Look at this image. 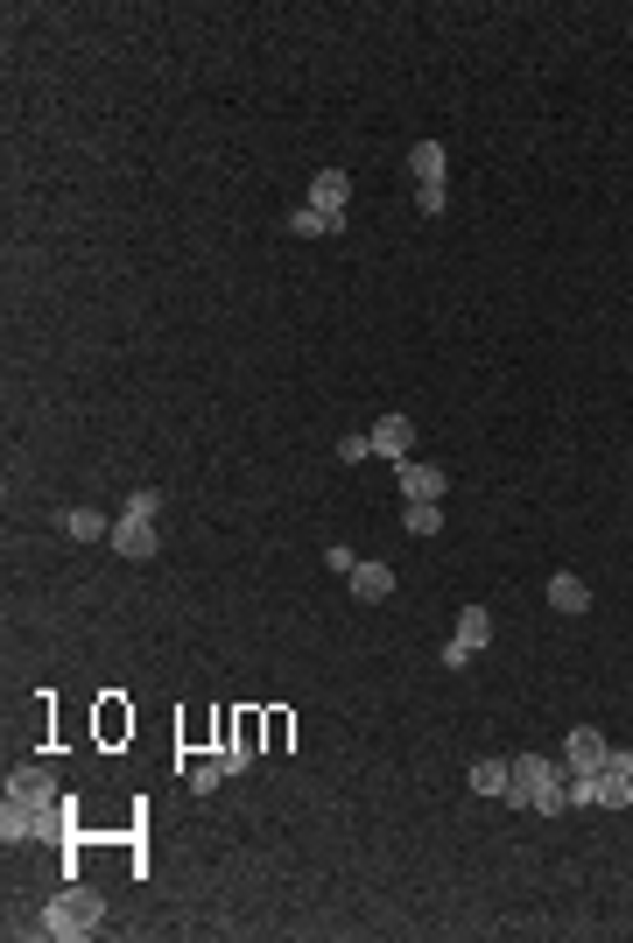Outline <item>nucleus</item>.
<instances>
[{"instance_id":"14","label":"nucleus","mask_w":633,"mask_h":943,"mask_svg":"<svg viewBox=\"0 0 633 943\" xmlns=\"http://www.w3.org/2000/svg\"><path fill=\"white\" fill-rule=\"evenodd\" d=\"M36 824H42V810H28V803L8 796V810H0V837H8V845H22V837H36Z\"/></svg>"},{"instance_id":"10","label":"nucleus","mask_w":633,"mask_h":943,"mask_svg":"<svg viewBox=\"0 0 633 943\" xmlns=\"http://www.w3.org/2000/svg\"><path fill=\"white\" fill-rule=\"evenodd\" d=\"M57 529H64L71 543H99V535H113V521H105L99 507H64V514H57Z\"/></svg>"},{"instance_id":"12","label":"nucleus","mask_w":633,"mask_h":943,"mask_svg":"<svg viewBox=\"0 0 633 943\" xmlns=\"http://www.w3.org/2000/svg\"><path fill=\"white\" fill-rule=\"evenodd\" d=\"M549 606L556 612H592V585H584L578 571H556L549 578Z\"/></svg>"},{"instance_id":"3","label":"nucleus","mask_w":633,"mask_h":943,"mask_svg":"<svg viewBox=\"0 0 633 943\" xmlns=\"http://www.w3.org/2000/svg\"><path fill=\"white\" fill-rule=\"evenodd\" d=\"M8 796L28 803V810H50V803H64V789H57V774L42 768V760H28V768L8 774Z\"/></svg>"},{"instance_id":"8","label":"nucleus","mask_w":633,"mask_h":943,"mask_svg":"<svg viewBox=\"0 0 633 943\" xmlns=\"http://www.w3.org/2000/svg\"><path fill=\"white\" fill-rule=\"evenodd\" d=\"M367 437H373V451H381V458H395V466H401V458H409V444H415V423H409V415H381Z\"/></svg>"},{"instance_id":"7","label":"nucleus","mask_w":633,"mask_h":943,"mask_svg":"<svg viewBox=\"0 0 633 943\" xmlns=\"http://www.w3.org/2000/svg\"><path fill=\"white\" fill-rule=\"evenodd\" d=\"M401 500H444L450 493V472L444 466H415V458H401Z\"/></svg>"},{"instance_id":"9","label":"nucleus","mask_w":633,"mask_h":943,"mask_svg":"<svg viewBox=\"0 0 633 943\" xmlns=\"http://www.w3.org/2000/svg\"><path fill=\"white\" fill-rule=\"evenodd\" d=\"M345 198H352V176L345 170H316V184H310V204L324 219H345Z\"/></svg>"},{"instance_id":"13","label":"nucleus","mask_w":633,"mask_h":943,"mask_svg":"<svg viewBox=\"0 0 633 943\" xmlns=\"http://www.w3.org/2000/svg\"><path fill=\"white\" fill-rule=\"evenodd\" d=\"M289 233H296V239H338L345 219H324L316 204H296V212H289Z\"/></svg>"},{"instance_id":"16","label":"nucleus","mask_w":633,"mask_h":943,"mask_svg":"<svg viewBox=\"0 0 633 943\" xmlns=\"http://www.w3.org/2000/svg\"><path fill=\"white\" fill-rule=\"evenodd\" d=\"M472 796H507V760H472Z\"/></svg>"},{"instance_id":"17","label":"nucleus","mask_w":633,"mask_h":943,"mask_svg":"<svg viewBox=\"0 0 633 943\" xmlns=\"http://www.w3.org/2000/svg\"><path fill=\"white\" fill-rule=\"evenodd\" d=\"M444 529V500H409V535H436Z\"/></svg>"},{"instance_id":"11","label":"nucleus","mask_w":633,"mask_h":943,"mask_svg":"<svg viewBox=\"0 0 633 943\" xmlns=\"http://www.w3.org/2000/svg\"><path fill=\"white\" fill-rule=\"evenodd\" d=\"M387 592H395V571H387V563H352V598L359 606H381Z\"/></svg>"},{"instance_id":"5","label":"nucleus","mask_w":633,"mask_h":943,"mask_svg":"<svg viewBox=\"0 0 633 943\" xmlns=\"http://www.w3.org/2000/svg\"><path fill=\"white\" fill-rule=\"evenodd\" d=\"M113 549H120V557H134V563L156 557V514H134V507H127V514L113 521Z\"/></svg>"},{"instance_id":"19","label":"nucleus","mask_w":633,"mask_h":943,"mask_svg":"<svg viewBox=\"0 0 633 943\" xmlns=\"http://www.w3.org/2000/svg\"><path fill=\"white\" fill-rule=\"evenodd\" d=\"M324 563H331V571H338V578H352V563H359V557H352V549H345V543H331V549H324Z\"/></svg>"},{"instance_id":"2","label":"nucleus","mask_w":633,"mask_h":943,"mask_svg":"<svg viewBox=\"0 0 633 943\" xmlns=\"http://www.w3.org/2000/svg\"><path fill=\"white\" fill-rule=\"evenodd\" d=\"M409 176H415V204L422 212H444V141H415L409 148Z\"/></svg>"},{"instance_id":"4","label":"nucleus","mask_w":633,"mask_h":943,"mask_svg":"<svg viewBox=\"0 0 633 943\" xmlns=\"http://www.w3.org/2000/svg\"><path fill=\"white\" fill-rule=\"evenodd\" d=\"M606 754H612V746H606V732H598V725H570L563 732V768L570 774H598V768H606Z\"/></svg>"},{"instance_id":"20","label":"nucleus","mask_w":633,"mask_h":943,"mask_svg":"<svg viewBox=\"0 0 633 943\" xmlns=\"http://www.w3.org/2000/svg\"><path fill=\"white\" fill-rule=\"evenodd\" d=\"M338 458H345V466H359V458H373V437H345V444H338Z\"/></svg>"},{"instance_id":"18","label":"nucleus","mask_w":633,"mask_h":943,"mask_svg":"<svg viewBox=\"0 0 633 943\" xmlns=\"http://www.w3.org/2000/svg\"><path fill=\"white\" fill-rule=\"evenodd\" d=\"M219 774H225V760H219V754H211V760H190V774H184L190 796H211V789H219Z\"/></svg>"},{"instance_id":"15","label":"nucleus","mask_w":633,"mask_h":943,"mask_svg":"<svg viewBox=\"0 0 633 943\" xmlns=\"http://www.w3.org/2000/svg\"><path fill=\"white\" fill-rule=\"evenodd\" d=\"M458 641L479 655V648L493 641V612H486V606H464V612H458Z\"/></svg>"},{"instance_id":"1","label":"nucleus","mask_w":633,"mask_h":943,"mask_svg":"<svg viewBox=\"0 0 633 943\" xmlns=\"http://www.w3.org/2000/svg\"><path fill=\"white\" fill-rule=\"evenodd\" d=\"M99 922H105V902L92 888H78V880H71L64 894H57L50 908H42V936H99Z\"/></svg>"},{"instance_id":"6","label":"nucleus","mask_w":633,"mask_h":943,"mask_svg":"<svg viewBox=\"0 0 633 943\" xmlns=\"http://www.w3.org/2000/svg\"><path fill=\"white\" fill-rule=\"evenodd\" d=\"M598 803H606V810H633V754H606V768H598Z\"/></svg>"}]
</instances>
